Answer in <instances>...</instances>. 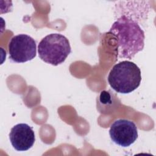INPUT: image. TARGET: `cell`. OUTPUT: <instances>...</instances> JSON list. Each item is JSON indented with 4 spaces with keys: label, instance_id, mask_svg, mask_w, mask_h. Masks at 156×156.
Masks as SVG:
<instances>
[{
    "label": "cell",
    "instance_id": "cell-1",
    "mask_svg": "<svg viewBox=\"0 0 156 156\" xmlns=\"http://www.w3.org/2000/svg\"><path fill=\"white\" fill-rule=\"evenodd\" d=\"M108 34L117 41L119 58L132 59L144 46V33L138 22L121 15L111 26Z\"/></svg>",
    "mask_w": 156,
    "mask_h": 156
},
{
    "label": "cell",
    "instance_id": "cell-2",
    "mask_svg": "<svg viewBox=\"0 0 156 156\" xmlns=\"http://www.w3.org/2000/svg\"><path fill=\"white\" fill-rule=\"evenodd\" d=\"M107 80L112 89L117 93H130L140 85L141 71L133 62L122 61L113 66L108 74Z\"/></svg>",
    "mask_w": 156,
    "mask_h": 156
},
{
    "label": "cell",
    "instance_id": "cell-3",
    "mask_svg": "<svg viewBox=\"0 0 156 156\" xmlns=\"http://www.w3.org/2000/svg\"><path fill=\"white\" fill-rule=\"evenodd\" d=\"M71 51L69 40L60 34H51L46 35L38 46L40 58L44 62L54 66L64 62Z\"/></svg>",
    "mask_w": 156,
    "mask_h": 156
},
{
    "label": "cell",
    "instance_id": "cell-4",
    "mask_svg": "<svg viewBox=\"0 0 156 156\" xmlns=\"http://www.w3.org/2000/svg\"><path fill=\"white\" fill-rule=\"evenodd\" d=\"M10 59L16 63H24L36 57L37 45L35 40L26 34L13 37L8 45Z\"/></svg>",
    "mask_w": 156,
    "mask_h": 156
},
{
    "label": "cell",
    "instance_id": "cell-5",
    "mask_svg": "<svg viewBox=\"0 0 156 156\" xmlns=\"http://www.w3.org/2000/svg\"><path fill=\"white\" fill-rule=\"evenodd\" d=\"M109 135L115 144L122 147H128L138 138L137 127L132 121L119 119L111 125Z\"/></svg>",
    "mask_w": 156,
    "mask_h": 156
},
{
    "label": "cell",
    "instance_id": "cell-6",
    "mask_svg": "<svg viewBox=\"0 0 156 156\" xmlns=\"http://www.w3.org/2000/svg\"><path fill=\"white\" fill-rule=\"evenodd\" d=\"M9 139L15 150L26 151L33 146L35 136L34 131L30 126L25 123H20L11 129Z\"/></svg>",
    "mask_w": 156,
    "mask_h": 156
}]
</instances>
